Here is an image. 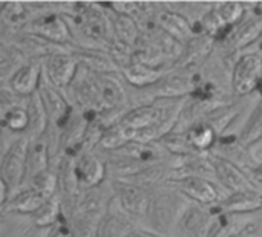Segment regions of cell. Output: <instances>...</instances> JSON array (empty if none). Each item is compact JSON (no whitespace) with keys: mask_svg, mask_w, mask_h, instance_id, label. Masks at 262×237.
Wrapping results in <instances>:
<instances>
[{"mask_svg":"<svg viewBox=\"0 0 262 237\" xmlns=\"http://www.w3.org/2000/svg\"><path fill=\"white\" fill-rule=\"evenodd\" d=\"M190 205L192 201L173 188L152 196L147 216L150 225L154 227V233L163 237H172L173 231L180 225L181 218Z\"/></svg>","mask_w":262,"mask_h":237,"instance_id":"obj_1","label":"cell"},{"mask_svg":"<svg viewBox=\"0 0 262 237\" xmlns=\"http://www.w3.org/2000/svg\"><path fill=\"white\" fill-rule=\"evenodd\" d=\"M31 141L26 136L17 138L3 153L0 162V178L9 188V193H17L26 179V159Z\"/></svg>","mask_w":262,"mask_h":237,"instance_id":"obj_2","label":"cell"},{"mask_svg":"<svg viewBox=\"0 0 262 237\" xmlns=\"http://www.w3.org/2000/svg\"><path fill=\"white\" fill-rule=\"evenodd\" d=\"M166 187H170L181 195H184L189 201L204 205V207H212L216 202L221 201L220 192L216 185L203 178L201 175H183V176H173L164 182Z\"/></svg>","mask_w":262,"mask_h":237,"instance_id":"obj_3","label":"cell"},{"mask_svg":"<svg viewBox=\"0 0 262 237\" xmlns=\"http://www.w3.org/2000/svg\"><path fill=\"white\" fill-rule=\"evenodd\" d=\"M25 32L35 35L48 43L57 46H69L74 41L71 28L63 15L58 14H41L35 18L28 20L25 25Z\"/></svg>","mask_w":262,"mask_h":237,"instance_id":"obj_4","label":"cell"},{"mask_svg":"<svg viewBox=\"0 0 262 237\" xmlns=\"http://www.w3.org/2000/svg\"><path fill=\"white\" fill-rule=\"evenodd\" d=\"M210 173L215 176V179L221 184L224 190H229L232 193L239 192H259L258 185L252 181V178L238 165L232 164L230 161L210 153L207 155Z\"/></svg>","mask_w":262,"mask_h":237,"instance_id":"obj_5","label":"cell"},{"mask_svg":"<svg viewBox=\"0 0 262 237\" xmlns=\"http://www.w3.org/2000/svg\"><path fill=\"white\" fill-rule=\"evenodd\" d=\"M262 80L261 55L249 52L241 55L232 69V87L235 95L246 97L259 90Z\"/></svg>","mask_w":262,"mask_h":237,"instance_id":"obj_6","label":"cell"},{"mask_svg":"<svg viewBox=\"0 0 262 237\" xmlns=\"http://www.w3.org/2000/svg\"><path fill=\"white\" fill-rule=\"evenodd\" d=\"M43 70L46 81L51 86L63 90L68 89L74 81L78 70V61L74 57L72 51L69 52L64 49H58L43 58Z\"/></svg>","mask_w":262,"mask_h":237,"instance_id":"obj_7","label":"cell"},{"mask_svg":"<svg viewBox=\"0 0 262 237\" xmlns=\"http://www.w3.org/2000/svg\"><path fill=\"white\" fill-rule=\"evenodd\" d=\"M201 80H196L193 75L189 74H181L177 70H169L166 75L150 86L149 89L152 90L149 95L152 97V101L155 100H180V98H189L190 93L195 90Z\"/></svg>","mask_w":262,"mask_h":237,"instance_id":"obj_8","label":"cell"},{"mask_svg":"<svg viewBox=\"0 0 262 237\" xmlns=\"http://www.w3.org/2000/svg\"><path fill=\"white\" fill-rule=\"evenodd\" d=\"M38 93H40V98L46 109L49 124H52L54 129L64 130L68 127L69 121L72 120V113H74L72 104L64 98V95L61 93L60 89L51 86L46 80H43L40 83Z\"/></svg>","mask_w":262,"mask_h":237,"instance_id":"obj_9","label":"cell"},{"mask_svg":"<svg viewBox=\"0 0 262 237\" xmlns=\"http://www.w3.org/2000/svg\"><path fill=\"white\" fill-rule=\"evenodd\" d=\"M112 188L120 207L134 218H144L149 213L152 193L146 188L138 185L124 182V181H114Z\"/></svg>","mask_w":262,"mask_h":237,"instance_id":"obj_10","label":"cell"},{"mask_svg":"<svg viewBox=\"0 0 262 237\" xmlns=\"http://www.w3.org/2000/svg\"><path fill=\"white\" fill-rule=\"evenodd\" d=\"M75 17L80 18V26L84 35L92 40L107 43L111 48V44L114 43V32L109 15H106L98 6L84 3V6L80 8V14H77Z\"/></svg>","mask_w":262,"mask_h":237,"instance_id":"obj_11","label":"cell"},{"mask_svg":"<svg viewBox=\"0 0 262 237\" xmlns=\"http://www.w3.org/2000/svg\"><path fill=\"white\" fill-rule=\"evenodd\" d=\"M212 216H230V215H247L262 210L261 192H239L232 193L216 202L212 207H207Z\"/></svg>","mask_w":262,"mask_h":237,"instance_id":"obj_12","label":"cell"},{"mask_svg":"<svg viewBox=\"0 0 262 237\" xmlns=\"http://www.w3.org/2000/svg\"><path fill=\"white\" fill-rule=\"evenodd\" d=\"M213 48H215V41L210 37L204 34L193 35L189 41L183 44V51L180 57L175 60V63L172 64L170 70H177V72L189 70L203 64L213 52Z\"/></svg>","mask_w":262,"mask_h":237,"instance_id":"obj_13","label":"cell"},{"mask_svg":"<svg viewBox=\"0 0 262 237\" xmlns=\"http://www.w3.org/2000/svg\"><path fill=\"white\" fill-rule=\"evenodd\" d=\"M43 70V58H32L20 64L9 78V90L20 97H31L40 87V77Z\"/></svg>","mask_w":262,"mask_h":237,"instance_id":"obj_14","label":"cell"},{"mask_svg":"<svg viewBox=\"0 0 262 237\" xmlns=\"http://www.w3.org/2000/svg\"><path fill=\"white\" fill-rule=\"evenodd\" d=\"M92 74L94 84L97 87L98 97L103 103L104 112L106 110H118L126 106L127 95L121 84V81L117 78L115 72L112 74Z\"/></svg>","mask_w":262,"mask_h":237,"instance_id":"obj_15","label":"cell"},{"mask_svg":"<svg viewBox=\"0 0 262 237\" xmlns=\"http://www.w3.org/2000/svg\"><path fill=\"white\" fill-rule=\"evenodd\" d=\"M74 172L80 188L91 190L104 181L107 169L97 155L84 152L74 161Z\"/></svg>","mask_w":262,"mask_h":237,"instance_id":"obj_16","label":"cell"},{"mask_svg":"<svg viewBox=\"0 0 262 237\" xmlns=\"http://www.w3.org/2000/svg\"><path fill=\"white\" fill-rule=\"evenodd\" d=\"M215 219L216 218L210 215L209 208H203L201 205L192 202L181 218L178 228L184 237H207L215 224Z\"/></svg>","mask_w":262,"mask_h":237,"instance_id":"obj_17","label":"cell"},{"mask_svg":"<svg viewBox=\"0 0 262 237\" xmlns=\"http://www.w3.org/2000/svg\"><path fill=\"white\" fill-rule=\"evenodd\" d=\"M112 32H114V43L121 44L124 48L134 49L138 46V41L141 38V28L135 17L127 14H118L114 12L109 15Z\"/></svg>","mask_w":262,"mask_h":237,"instance_id":"obj_18","label":"cell"},{"mask_svg":"<svg viewBox=\"0 0 262 237\" xmlns=\"http://www.w3.org/2000/svg\"><path fill=\"white\" fill-rule=\"evenodd\" d=\"M26 110H28L29 123H28V129H26L25 136L29 141H37L46 135V130L49 126V118H48V113H46V109L43 106V101L40 98L38 90L28 98Z\"/></svg>","mask_w":262,"mask_h":237,"instance_id":"obj_19","label":"cell"},{"mask_svg":"<svg viewBox=\"0 0 262 237\" xmlns=\"http://www.w3.org/2000/svg\"><path fill=\"white\" fill-rule=\"evenodd\" d=\"M120 70L129 84L140 87V89H147V87L154 86L155 83H158L166 75V72H169L166 69L150 67V66L143 64V63L135 61V60H132V63L121 67Z\"/></svg>","mask_w":262,"mask_h":237,"instance_id":"obj_20","label":"cell"},{"mask_svg":"<svg viewBox=\"0 0 262 237\" xmlns=\"http://www.w3.org/2000/svg\"><path fill=\"white\" fill-rule=\"evenodd\" d=\"M155 21H157L158 28H161L166 34H169L170 37H173L175 40H178L183 44L193 37L192 34L195 31H193V26L190 25V21L184 15H181L175 11H169V9L161 11L157 15Z\"/></svg>","mask_w":262,"mask_h":237,"instance_id":"obj_21","label":"cell"},{"mask_svg":"<svg viewBox=\"0 0 262 237\" xmlns=\"http://www.w3.org/2000/svg\"><path fill=\"white\" fill-rule=\"evenodd\" d=\"M72 54L77 58L78 66L83 64L86 70L94 74H112L118 67L109 52L98 49H78L72 51Z\"/></svg>","mask_w":262,"mask_h":237,"instance_id":"obj_22","label":"cell"},{"mask_svg":"<svg viewBox=\"0 0 262 237\" xmlns=\"http://www.w3.org/2000/svg\"><path fill=\"white\" fill-rule=\"evenodd\" d=\"M184 136L192 150H195L196 153H207L218 143V133L206 121H196L195 124L187 127Z\"/></svg>","mask_w":262,"mask_h":237,"instance_id":"obj_23","label":"cell"},{"mask_svg":"<svg viewBox=\"0 0 262 237\" xmlns=\"http://www.w3.org/2000/svg\"><path fill=\"white\" fill-rule=\"evenodd\" d=\"M218 150L220 153H215L227 161H230L232 164L238 165L239 169L243 167H247L249 172L258 164V162H253L250 153H249V149L246 146H243V143L239 141V138H220L218 139Z\"/></svg>","mask_w":262,"mask_h":237,"instance_id":"obj_24","label":"cell"},{"mask_svg":"<svg viewBox=\"0 0 262 237\" xmlns=\"http://www.w3.org/2000/svg\"><path fill=\"white\" fill-rule=\"evenodd\" d=\"M46 202V198L37 193L32 188L20 190L12 195V198L6 202L3 207L5 211L11 213H20V215H34L43 204Z\"/></svg>","mask_w":262,"mask_h":237,"instance_id":"obj_25","label":"cell"},{"mask_svg":"<svg viewBox=\"0 0 262 237\" xmlns=\"http://www.w3.org/2000/svg\"><path fill=\"white\" fill-rule=\"evenodd\" d=\"M49 169V139L46 136L31 141L26 159V178H32L34 175Z\"/></svg>","mask_w":262,"mask_h":237,"instance_id":"obj_26","label":"cell"},{"mask_svg":"<svg viewBox=\"0 0 262 237\" xmlns=\"http://www.w3.org/2000/svg\"><path fill=\"white\" fill-rule=\"evenodd\" d=\"M262 38V14L250 18L241 28L235 29L230 43L235 49H244Z\"/></svg>","mask_w":262,"mask_h":237,"instance_id":"obj_27","label":"cell"},{"mask_svg":"<svg viewBox=\"0 0 262 237\" xmlns=\"http://www.w3.org/2000/svg\"><path fill=\"white\" fill-rule=\"evenodd\" d=\"M238 113H239V109L233 103H221L212 112H209L203 121L210 124L215 129V132L218 135H221L224 132V129H227L230 126V123L236 118Z\"/></svg>","mask_w":262,"mask_h":237,"instance_id":"obj_28","label":"cell"},{"mask_svg":"<svg viewBox=\"0 0 262 237\" xmlns=\"http://www.w3.org/2000/svg\"><path fill=\"white\" fill-rule=\"evenodd\" d=\"M61 198L58 195L46 199V202L32 215V221L40 228H51L61 218Z\"/></svg>","mask_w":262,"mask_h":237,"instance_id":"obj_29","label":"cell"},{"mask_svg":"<svg viewBox=\"0 0 262 237\" xmlns=\"http://www.w3.org/2000/svg\"><path fill=\"white\" fill-rule=\"evenodd\" d=\"M262 139V98L259 103L256 104V107L253 109L252 115L249 116L247 123L244 124L241 133H239V141L243 143V146H246L247 149L256 143H259Z\"/></svg>","mask_w":262,"mask_h":237,"instance_id":"obj_30","label":"cell"},{"mask_svg":"<svg viewBox=\"0 0 262 237\" xmlns=\"http://www.w3.org/2000/svg\"><path fill=\"white\" fill-rule=\"evenodd\" d=\"M29 188L35 190L37 193H40L46 199L55 196L57 188H58V173H57V170L49 167V169L34 175L32 178H29Z\"/></svg>","mask_w":262,"mask_h":237,"instance_id":"obj_31","label":"cell"},{"mask_svg":"<svg viewBox=\"0 0 262 237\" xmlns=\"http://www.w3.org/2000/svg\"><path fill=\"white\" fill-rule=\"evenodd\" d=\"M132 230L134 227L126 218L120 215L107 213L100 224L97 237H126Z\"/></svg>","mask_w":262,"mask_h":237,"instance_id":"obj_32","label":"cell"},{"mask_svg":"<svg viewBox=\"0 0 262 237\" xmlns=\"http://www.w3.org/2000/svg\"><path fill=\"white\" fill-rule=\"evenodd\" d=\"M213 9L218 17L230 26H236L246 14V6L241 2H220L213 6Z\"/></svg>","mask_w":262,"mask_h":237,"instance_id":"obj_33","label":"cell"},{"mask_svg":"<svg viewBox=\"0 0 262 237\" xmlns=\"http://www.w3.org/2000/svg\"><path fill=\"white\" fill-rule=\"evenodd\" d=\"M28 110L21 104L12 106L2 115V124L6 126L12 132H26L28 129Z\"/></svg>","mask_w":262,"mask_h":237,"instance_id":"obj_34","label":"cell"},{"mask_svg":"<svg viewBox=\"0 0 262 237\" xmlns=\"http://www.w3.org/2000/svg\"><path fill=\"white\" fill-rule=\"evenodd\" d=\"M0 15L6 26L23 25L26 21V6L18 2H6L0 11Z\"/></svg>","mask_w":262,"mask_h":237,"instance_id":"obj_35","label":"cell"},{"mask_svg":"<svg viewBox=\"0 0 262 237\" xmlns=\"http://www.w3.org/2000/svg\"><path fill=\"white\" fill-rule=\"evenodd\" d=\"M46 237H77L72 227L68 224V221L61 216L51 228H49V233Z\"/></svg>","mask_w":262,"mask_h":237,"instance_id":"obj_36","label":"cell"},{"mask_svg":"<svg viewBox=\"0 0 262 237\" xmlns=\"http://www.w3.org/2000/svg\"><path fill=\"white\" fill-rule=\"evenodd\" d=\"M8 195H9V188L5 184V181L0 178V208H3L8 202Z\"/></svg>","mask_w":262,"mask_h":237,"instance_id":"obj_37","label":"cell"},{"mask_svg":"<svg viewBox=\"0 0 262 237\" xmlns=\"http://www.w3.org/2000/svg\"><path fill=\"white\" fill-rule=\"evenodd\" d=\"M126 237H163L157 233H152V231H147V230H141V228H134L129 234Z\"/></svg>","mask_w":262,"mask_h":237,"instance_id":"obj_38","label":"cell"},{"mask_svg":"<svg viewBox=\"0 0 262 237\" xmlns=\"http://www.w3.org/2000/svg\"><path fill=\"white\" fill-rule=\"evenodd\" d=\"M255 231V225H246L244 228H241V230H238V231H235V233H232L229 237H252V233Z\"/></svg>","mask_w":262,"mask_h":237,"instance_id":"obj_39","label":"cell"},{"mask_svg":"<svg viewBox=\"0 0 262 237\" xmlns=\"http://www.w3.org/2000/svg\"><path fill=\"white\" fill-rule=\"evenodd\" d=\"M252 175V181L255 182V181H259L262 182V162L259 164H256L250 172H249V176Z\"/></svg>","mask_w":262,"mask_h":237,"instance_id":"obj_40","label":"cell"},{"mask_svg":"<svg viewBox=\"0 0 262 237\" xmlns=\"http://www.w3.org/2000/svg\"><path fill=\"white\" fill-rule=\"evenodd\" d=\"M9 58V55H6V52L3 51V48H0V64L3 63V61H6Z\"/></svg>","mask_w":262,"mask_h":237,"instance_id":"obj_41","label":"cell"},{"mask_svg":"<svg viewBox=\"0 0 262 237\" xmlns=\"http://www.w3.org/2000/svg\"><path fill=\"white\" fill-rule=\"evenodd\" d=\"M2 116H0V152H2V149H3V136H2Z\"/></svg>","mask_w":262,"mask_h":237,"instance_id":"obj_42","label":"cell"},{"mask_svg":"<svg viewBox=\"0 0 262 237\" xmlns=\"http://www.w3.org/2000/svg\"><path fill=\"white\" fill-rule=\"evenodd\" d=\"M3 32H5V31H0V46H2V43H3Z\"/></svg>","mask_w":262,"mask_h":237,"instance_id":"obj_43","label":"cell"},{"mask_svg":"<svg viewBox=\"0 0 262 237\" xmlns=\"http://www.w3.org/2000/svg\"><path fill=\"white\" fill-rule=\"evenodd\" d=\"M5 3H6V2H0V11L3 9V6H5Z\"/></svg>","mask_w":262,"mask_h":237,"instance_id":"obj_44","label":"cell"},{"mask_svg":"<svg viewBox=\"0 0 262 237\" xmlns=\"http://www.w3.org/2000/svg\"><path fill=\"white\" fill-rule=\"evenodd\" d=\"M261 64H262V55H261ZM259 92H261V95H262V80H261V87H259Z\"/></svg>","mask_w":262,"mask_h":237,"instance_id":"obj_45","label":"cell"},{"mask_svg":"<svg viewBox=\"0 0 262 237\" xmlns=\"http://www.w3.org/2000/svg\"><path fill=\"white\" fill-rule=\"evenodd\" d=\"M261 40H262V38H261Z\"/></svg>","mask_w":262,"mask_h":237,"instance_id":"obj_46","label":"cell"}]
</instances>
